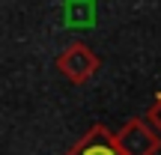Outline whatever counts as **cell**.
Returning a JSON list of instances; mask_svg holds the SVG:
<instances>
[{
    "label": "cell",
    "instance_id": "obj_1",
    "mask_svg": "<svg viewBox=\"0 0 161 155\" xmlns=\"http://www.w3.org/2000/svg\"><path fill=\"white\" fill-rule=\"evenodd\" d=\"M116 146L122 155H155L161 140L158 131L143 119H131L116 131Z\"/></svg>",
    "mask_w": 161,
    "mask_h": 155
},
{
    "label": "cell",
    "instance_id": "obj_3",
    "mask_svg": "<svg viewBox=\"0 0 161 155\" xmlns=\"http://www.w3.org/2000/svg\"><path fill=\"white\" fill-rule=\"evenodd\" d=\"M66 155H122V152H119V146H116V134H110L104 125H96Z\"/></svg>",
    "mask_w": 161,
    "mask_h": 155
},
{
    "label": "cell",
    "instance_id": "obj_2",
    "mask_svg": "<svg viewBox=\"0 0 161 155\" xmlns=\"http://www.w3.org/2000/svg\"><path fill=\"white\" fill-rule=\"evenodd\" d=\"M57 69L63 72V78H69L72 84H84V80L98 69V57L86 45H80V42H78V45H69L57 57Z\"/></svg>",
    "mask_w": 161,
    "mask_h": 155
},
{
    "label": "cell",
    "instance_id": "obj_4",
    "mask_svg": "<svg viewBox=\"0 0 161 155\" xmlns=\"http://www.w3.org/2000/svg\"><path fill=\"white\" fill-rule=\"evenodd\" d=\"M149 122H152V125H155L158 131H161V92L155 96V104L149 108Z\"/></svg>",
    "mask_w": 161,
    "mask_h": 155
}]
</instances>
